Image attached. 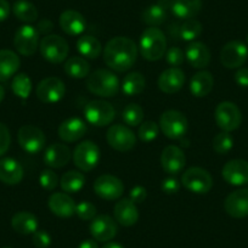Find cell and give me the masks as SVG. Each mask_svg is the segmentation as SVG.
<instances>
[{
	"mask_svg": "<svg viewBox=\"0 0 248 248\" xmlns=\"http://www.w3.org/2000/svg\"><path fill=\"white\" fill-rule=\"evenodd\" d=\"M60 27L66 34L75 37L82 34L87 28V21L84 16L76 10H66L59 18Z\"/></svg>",
	"mask_w": 248,
	"mask_h": 248,
	"instance_id": "obj_22",
	"label": "cell"
},
{
	"mask_svg": "<svg viewBox=\"0 0 248 248\" xmlns=\"http://www.w3.org/2000/svg\"><path fill=\"white\" fill-rule=\"evenodd\" d=\"M114 219L123 226H133L139 220V211L137 204L130 199L119 200L113 209Z\"/></svg>",
	"mask_w": 248,
	"mask_h": 248,
	"instance_id": "obj_24",
	"label": "cell"
},
{
	"mask_svg": "<svg viewBox=\"0 0 248 248\" xmlns=\"http://www.w3.org/2000/svg\"><path fill=\"white\" fill-rule=\"evenodd\" d=\"M95 194L102 200L114 201L118 200L124 192V185L121 179L111 174L100 175L94 183Z\"/></svg>",
	"mask_w": 248,
	"mask_h": 248,
	"instance_id": "obj_14",
	"label": "cell"
},
{
	"mask_svg": "<svg viewBox=\"0 0 248 248\" xmlns=\"http://www.w3.org/2000/svg\"><path fill=\"white\" fill-rule=\"evenodd\" d=\"M85 184V178L83 173L78 170H70L62 175L60 185L66 194H76L80 191Z\"/></svg>",
	"mask_w": 248,
	"mask_h": 248,
	"instance_id": "obj_36",
	"label": "cell"
},
{
	"mask_svg": "<svg viewBox=\"0 0 248 248\" xmlns=\"http://www.w3.org/2000/svg\"><path fill=\"white\" fill-rule=\"evenodd\" d=\"M102 248H124L123 246L119 245V243H116V242H107L106 245L104 246Z\"/></svg>",
	"mask_w": 248,
	"mask_h": 248,
	"instance_id": "obj_54",
	"label": "cell"
},
{
	"mask_svg": "<svg viewBox=\"0 0 248 248\" xmlns=\"http://www.w3.org/2000/svg\"><path fill=\"white\" fill-rule=\"evenodd\" d=\"M248 57V47L240 40L226 43L220 51L221 65L229 70L240 68L245 65Z\"/></svg>",
	"mask_w": 248,
	"mask_h": 248,
	"instance_id": "obj_11",
	"label": "cell"
},
{
	"mask_svg": "<svg viewBox=\"0 0 248 248\" xmlns=\"http://www.w3.org/2000/svg\"><path fill=\"white\" fill-rule=\"evenodd\" d=\"M4 97H5V89H4L3 85H0V102L3 101Z\"/></svg>",
	"mask_w": 248,
	"mask_h": 248,
	"instance_id": "obj_55",
	"label": "cell"
},
{
	"mask_svg": "<svg viewBox=\"0 0 248 248\" xmlns=\"http://www.w3.org/2000/svg\"><path fill=\"white\" fill-rule=\"evenodd\" d=\"M235 82L240 87L248 88V68L240 67L235 73Z\"/></svg>",
	"mask_w": 248,
	"mask_h": 248,
	"instance_id": "obj_50",
	"label": "cell"
},
{
	"mask_svg": "<svg viewBox=\"0 0 248 248\" xmlns=\"http://www.w3.org/2000/svg\"><path fill=\"white\" fill-rule=\"evenodd\" d=\"M107 142L112 149L119 152H128L137 144L135 134L123 124L111 125L106 134Z\"/></svg>",
	"mask_w": 248,
	"mask_h": 248,
	"instance_id": "obj_12",
	"label": "cell"
},
{
	"mask_svg": "<svg viewBox=\"0 0 248 248\" xmlns=\"http://www.w3.org/2000/svg\"><path fill=\"white\" fill-rule=\"evenodd\" d=\"M65 72L68 77L75 78V79H83L89 76L90 65L83 57H71L65 63Z\"/></svg>",
	"mask_w": 248,
	"mask_h": 248,
	"instance_id": "obj_33",
	"label": "cell"
},
{
	"mask_svg": "<svg viewBox=\"0 0 248 248\" xmlns=\"http://www.w3.org/2000/svg\"><path fill=\"white\" fill-rule=\"evenodd\" d=\"M13 13L16 18L22 22L32 23L38 20V10L34 4L28 0H17L13 6Z\"/></svg>",
	"mask_w": 248,
	"mask_h": 248,
	"instance_id": "obj_35",
	"label": "cell"
},
{
	"mask_svg": "<svg viewBox=\"0 0 248 248\" xmlns=\"http://www.w3.org/2000/svg\"><path fill=\"white\" fill-rule=\"evenodd\" d=\"M78 248H99V246L95 242V240H85L78 246Z\"/></svg>",
	"mask_w": 248,
	"mask_h": 248,
	"instance_id": "obj_53",
	"label": "cell"
},
{
	"mask_svg": "<svg viewBox=\"0 0 248 248\" xmlns=\"http://www.w3.org/2000/svg\"><path fill=\"white\" fill-rule=\"evenodd\" d=\"M11 88L16 96L26 100L30 97L31 92H32V80L26 73H18L14 77Z\"/></svg>",
	"mask_w": 248,
	"mask_h": 248,
	"instance_id": "obj_39",
	"label": "cell"
},
{
	"mask_svg": "<svg viewBox=\"0 0 248 248\" xmlns=\"http://www.w3.org/2000/svg\"><path fill=\"white\" fill-rule=\"evenodd\" d=\"M52 30H54V23H52L50 20H47V18H45V20H42L38 22L37 31L39 34L47 35Z\"/></svg>",
	"mask_w": 248,
	"mask_h": 248,
	"instance_id": "obj_51",
	"label": "cell"
},
{
	"mask_svg": "<svg viewBox=\"0 0 248 248\" xmlns=\"http://www.w3.org/2000/svg\"><path fill=\"white\" fill-rule=\"evenodd\" d=\"M138 46L127 37H114L105 46L104 61L111 70L125 72L134 66Z\"/></svg>",
	"mask_w": 248,
	"mask_h": 248,
	"instance_id": "obj_1",
	"label": "cell"
},
{
	"mask_svg": "<svg viewBox=\"0 0 248 248\" xmlns=\"http://www.w3.org/2000/svg\"><path fill=\"white\" fill-rule=\"evenodd\" d=\"M11 226L21 235H33L38 230V219L31 212H18L11 219Z\"/></svg>",
	"mask_w": 248,
	"mask_h": 248,
	"instance_id": "obj_31",
	"label": "cell"
},
{
	"mask_svg": "<svg viewBox=\"0 0 248 248\" xmlns=\"http://www.w3.org/2000/svg\"><path fill=\"white\" fill-rule=\"evenodd\" d=\"M23 179V168L16 159H0V181L6 185H17Z\"/></svg>",
	"mask_w": 248,
	"mask_h": 248,
	"instance_id": "obj_27",
	"label": "cell"
},
{
	"mask_svg": "<svg viewBox=\"0 0 248 248\" xmlns=\"http://www.w3.org/2000/svg\"><path fill=\"white\" fill-rule=\"evenodd\" d=\"M202 0H170V10L176 18L191 20L199 15Z\"/></svg>",
	"mask_w": 248,
	"mask_h": 248,
	"instance_id": "obj_28",
	"label": "cell"
},
{
	"mask_svg": "<svg viewBox=\"0 0 248 248\" xmlns=\"http://www.w3.org/2000/svg\"><path fill=\"white\" fill-rule=\"evenodd\" d=\"M213 150L219 155H226L233 146V138L229 132H221L213 139Z\"/></svg>",
	"mask_w": 248,
	"mask_h": 248,
	"instance_id": "obj_41",
	"label": "cell"
},
{
	"mask_svg": "<svg viewBox=\"0 0 248 248\" xmlns=\"http://www.w3.org/2000/svg\"><path fill=\"white\" fill-rule=\"evenodd\" d=\"M161 189L166 195H174L180 189V183H179V180L176 178L169 176V178H166L162 181Z\"/></svg>",
	"mask_w": 248,
	"mask_h": 248,
	"instance_id": "obj_48",
	"label": "cell"
},
{
	"mask_svg": "<svg viewBox=\"0 0 248 248\" xmlns=\"http://www.w3.org/2000/svg\"><path fill=\"white\" fill-rule=\"evenodd\" d=\"M122 117H123L124 123L130 125V127H135V125L141 124L142 118H144V111L139 105L130 104L123 109Z\"/></svg>",
	"mask_w": 248,
	"mask_h": 248,
	"instance_id": "obj_40",
	"label": "cell"
},
{
	"mask_svg": "<svg viewBox=\"0 0 248 248\" xmlns=\"http://www.w3.org/2000/svg\"><path fill=\"white\" fill-rule=\"evenodd\" d=\"M225 212L232 218L248 217V189L236 190L231 192L224 202Z\"/></svg>",
	"mask_w": 248,
	"mask_h": 248,
	"instance_id": "obj_19",
	"label": "cell"
},
{
	"mask_svg": "<svg viewBox=\"0 0 248 248\" xmlns=\"http://www.w3.org/2000/svg\"><path fill=\"white\" fill-rule=\"evenodd\" d=\"M158 88L166 94H175L185 83V75L178 67H170L163 71L158 77Z\"/></svg>",
	"mask_w": 248,
	"mask_h": 248,
	"instance_id": "obj_23",
	"label": "cell"
},
{
	"mask_svg": "<svg viewBox=\"0 0 248 248\" xmlns=\"http://www.w3.org/2000/svg\"><path fill=\"white\" fill-rule=\"evenodd\" d=\"M39 33L31 25L21 26L14 37V46L22 56H32L39 47Z\"/></svg>",
	"mask_w": 248,
	"mask_h": 248,
	"instance_id": "obj_9",
	"label": "cell"
},
{
	"mask_svg": "<svg viewBox=\"0 0 248 248\" xmlns=\"http://www.w3.org/2000/svg\"><path fill=\"white\" fill-rule=\"evenodd\" d=\"M17 140L23 151L31 155L42 151L46 142V138H45L43 130L35 125H30V124L20 128Z\"/></svg>",
	"mask_w": 248,
	"mask_h": 248,
	"instance_id": "obj_13",
	"label": "cell"
},
{
	"mask_svg": "<svg viewBox=\"0 0 248 248\" xmlns=\"http://www.w3.org/2000/svg\"><path fill=\"white\" fill-rule=\"evenodd\" d=\"M247 44H248V35H247Z\"/></svg>",
	"mask_w": 248,
	"mask_h": 248,
	"instance_id": "obj_56",
	"label": "cell"
},
{
	"mask_svg": "<svg viewBox=\"0 0 248 248\" xmlns=\"http://www.w3.org/2000/svg\"><path fill=\"white\" fill-rule=\"evenodd\" d=\"M159 128L167 138L178 140L185 137L189 128V122L183 112L168 109L163 112L159 118Z\"/></svg>",
	"mask_w": 248,
	"mask_h": 248,
	"instance_id": "obj_4",
	"label": "cell"
},
{
	"mask_svg": "<svg viewBox=\"0 0 248 248\" xmlns=\"http://www.w3.org/2000/svg\"><path fill=\"white\" fill-rule=\"evenodd\" d=\"M202 25L200 21L191 18L186 20L181 26H179V37L185 42H194L202 34Z\"/></svg>",
	"mask_w": 248,
	"mask_h": 248,
	"instance_id": "obj_38",
	"label": "cell"
},
{
	"mask_svg": "<svg viewBox=\"0 0 248 248\" xmlns=\"http://www.w3.org/2000/svg\"><path fill=\"white\" fill-rule=\"evenodd\" d=\"M141 20L149 27H158L163 25L167 20V9L159 5L158 3L150 5L142 11Z\"/></svg>",
	"mask_w": 248,
	"mask_h": 248,
	"instance_id": "obj_37",
	"label": "cell"
},
{
	"mask_svg": "<svg viewBox=\"0 0 248 248\" xmlns=\"http://www.w3.org/2000/svg\"><path fill=\"white\" fill-rule=\"evenodd\" d=\"M87 88L90 93L101 97H112L119 90V79L108 70H96L87 78Z\"/></svg>",
	"mask_w": 248,
	"mask_h": 248,
	"instance_id": "obj_3",
	"label": "cell"
},
{
	"mask_svg": "<svg viewBox=\"0 0 248 248\" xmlns=\"http://www.w3.org/2000/svg\"><path fill=\"white\" fill-rule=\"evenodd\" d=\"M21 65L20 57L11 50H0V82H6L16 75Z\"/></svg>",
	"mask_w": 248,
	"mask_h": 248,
	"instance_id": "obj_29",
	"label": "cell"
},
{
	"mask_svg": "<svg viewBox=\"0 0 248 248\" xmlns=\"http://www.w3.org/2000/svg\"><path fill=\"white\" fill-rule=\"evenodd\" d=\"M216 123L223 132H233L241 125L242 114L233 102L223 101L217 106L214 112Z\"/></svg>",
	"mask_w": 248,
	"mask_h": 248,
	"instance_id": "obj_8",
	"label": "cell"
},
{
	"mask_svg": "<svg viewBox=\"0 0 248 248\" xmlns=\"http://www.w3.org/2000/svg\"><path fill=\"white\" fill-rule=\"evenodd\" d=\"M39 183L45 190L51 191V190H54L56 187L57 184H59V178H57V174L55 171H52L51 169H45V170H43L40 173Z\"/></svg>",
	"mask_w": 248,
	"mask_h": 248,
	"instance_id": "obj_44",
	"label": "cell"
},
{
	"mask_svg": "<svg viewBox=\"0 0 248 248\" xmlns=\"http://www.w3.org/2000/svg\"><path fill=\"white\" fill-rule=\"evenodd\" d=\"M84 116L88 123L95 127H106L114 119L116 111L109 102L104 100H94L85 105Z\"/></svg>",
	"mask_w": 248,
	"mask_h": 248,
	"instance_id": "obj_7",
	"label": "cell"
},
{
	"mask_svg": "<svg viewBox=\"0 0 248 248\" xmlns=\"http://www.w3.org/2000/svg\"><path fill=\"white\" fill-rule=\"evenodd\" d=\"M185 57L194 68H206L211 62L208 46L201 42H191L185 49Z\"/></svg>",
	"mask_w": 248,
	"mask_h": 248,
	"instance_id": "obj_25",
	"label": "cell"
},
{
	"mask_svg": "<svg viewBox=\"0 0 248 248\" xmlns=\"http://www.w3.org/2000/svg\"><path fill=\"white\" fill-rule=\"evenodd\" d=\"M185 163V155L180 147L169 145L162 151L161 166L166 173L170 174V175H176L183 170Z\"/></svg>",
	"mask_w": 248,
	"mask_h": 248,
	"instance_id": "obj_18",
	"label": "cell"
},
{
	"mask_svg": "<svg viewBox=\"0 0 248 248\" xmlns=\"http://www.w3.org/2000/svg\"><path fill=\"white\" fill-rule=\"evenodd\" d=\"M60 139L66 142H75L82 139L87 133V124L83 119L72 117L62 122L59 127Z\"/></svg>",
	"mask_w": 248,
	"mask_h": 248,
	"instance_id": "obj_20",
	"label": "cell"
},
{
	"mask_svg": "<svg viewBox=\"0 0 248 248\" xmlns=\"http://www.w3.org/2000/svg\"><path fill=\"white\" fill-rule=\"evenodd\" d=\"M184 59H185V54L183 52V50L176 46H171L166 54L167 62L171 67H178V66L183 65Z\"/></svg>",
	"mask_w": 248,
	"mask_h": 248,
	"instance_id": "obj_45",
	"label": "cell"
},
{
	"mask_svg": "<svg viewBox=\"0 0 248 248\" xmlns=\"http://www.w3.org/2000/svg\"><path fill=\"white\" fill-rule=\"evenodd\" d=\"M49 208L60 218H70L76 213V202L66 192H55L49 197Z\"/></svg>",
	"mask_w": 248,
	"mask_h": 248,
	"instance_id": "obj_21",
	"label": "cell"
},
{
	"mask_svg": "<svg viewBox=\"0 0 248 248\" xmlns=\"http://www.w3.org/2000/svg\"><path fill=\"white\" fill-rule=\"evenodd\" d=\"M224 180L233 186L248 184V162L245 159H231L221 170Z\"/></svg>",
	"mask_w": 248,
	"mask_h": 248,
	"instance_id": "obj_17",
	"label": "cell"
},
{
	"mask_svg": "<svg viewBox=\"0 0 248 248\" xmlns=\"http://www.w3.org/2000/svg\"><path fill=\"white\" fill-rule=\"evenodd\" d=\"M117 224L109 216L95 217L90 224V233L97 242H108L117 235Z\"/></svg>",
	"mask_w": 248,
	"mask_h": 248,
	"instance_id": "obj_16",
	"label": "cell"
},
{
	"mask_svg": "<svg viewBox=\"0 0 248 248\" xmlns=\"http://www.w3.org/2000/svg\"><path fill=\"white\" fill-rule=\"evenodd\" d=\"M11 144L10 130L8 129L5 124L0 123V157L8 152Z\"/></svg>",
	"mask_w": 248,
	"mask_h": 248,
	"instance_id": "obj_46",
	"label": "cell"
},
{
	"mask_svg": "<svg viewBox=\"0 0 248 248\" xmlns=\"http://www.w3.org/2000/svg\"><path fill=\"white\" fill-rule=\"evenodd\" d=\"M33 245L37 248H47L51 243V237L46 231L37 230L33 233Z\"/></svg>",
	"mask_w": 248,
	"mask_h": 248,
	"instance_id": "obj_47",
	"label": "cell"
},
{
	"mask_svg": "<svg viewBox=\"0 0 248 248\" xmlns=\"http://www.w3.org/2000/svg\"><path fill=\"white\" fill-rule=\"evenodd\" d=\"M158 133H159L158 125H157L155 122L146 121L140 125L138 135H139V139L141 140V141L150 142L158 137Z\"/></svg>",
	"mask_w": 248,
	"mask_h": 248,
	"instance_id": "obj_42",
	"label": "cell"
},
{
	"mask_svg": "<svg viewBox=\"0 0 248 248\" xmlns=\"http://www.w3.org/2000/svg\"><path fill=\"white\" fill-rule=\"evenodd\" d=\"M39 50L46 61L51 63H61L67 57L70 46L65 38L57 34H47L40 40Z\"/></svg>",
	"mask_w": 248,
	"mask_h": 248,
	"instance_id": "obj_5",
	"label": "cell"
},
{
	"mask_svg": "<svg viewBox=\"0 0 248 248\" xmlns=\"http://www.w3.org/2000/svg\"><path fill=\"white\" fill-rule=\"evenodd\" d=\"M146 80L145 77L139 72H132L124 77L122 83V92L127 96H135L144 92Z\"/></svg>",
	"mask_w": 248,
	"mask_h": 248,
	"instance_id": "obj_34",
	"label": "cell"
},
{
	"mask_svg": "<svg viewBox=\"0 0 248 248\" xmlns=\"http://www.w3.org/2000/svg\"><path fill=\"white\" fill-rule=\"evenodd\" d=\"M140 54L147 61H158L166 55L167 39L157 27H149L140 37Z\"/></svg>",
	"mask_w": 248,
	"mask_h": 248,
	"instance_id": "obj_2",
	"label": "cell"
},
{
	"mask_svg": "<svg viewBox=\"0 0 248 248\" xmlns=\"http://www.w3.org/2000/svg\"><path fill=\"white\" fill-rule=\"evenodd\" d=\"M3 248H11V247H3Z\"/></svg>",
	"mask_w": 248,
	"mask_h": 248,
	"instance_id": "obj_57",
	"label": "cell"
},
{
	"mask_svg": "<svg viewBox=\"0 0 248 248\" xmlns=\"http://www.w3.org/2000/svg\"><path fill=\"white\" fill-rule=\"evenodd\" d=\"M100 159V149L90 140L80 142L73 151V162L82 171H90L97 166Z\"/></svg>",
	"mask_w": 248,
	"mask_h": 248,
	"instance_id": "obj_10",
	"label": "cell"
},
{
	"mask_svg": "<svg viewBox=\"0 0 248 248\" xmlns=\"http://www.w3.org/2000/svg\"><path fill=\"white\" fill-rule=\"evenodd\" d=\"M65 83L60 78L49 77L37 85V97L43 104H56L65 96Z\"/></svg>",
	"mask_w": 248,
	"mask_h": 248,
	"instance_id": "obj_15",
	"label": "cell"
},
{
	"mask_svg": "<svg viewBox=\"0 0 248 248\" xmlns=\"http://www.w3.org/2000/svg\"><path fill=\"white\" fill-rule=\"evenodd\" d=\"M77 49L85 59L95 60L101 55L102 45L99 39L93 35H82L77 42Z\"/></svg>",
	"mask_w": 248,
	"mask_h": 248,
	"instance_id": "obj_32",
	"label": "cell"
},
{
	"mask_svg": "<svg viewBox=\"0 0 248 248\" xmlns=\"http://www.w3.org/2000/svg\"><path fill=\"white\" fill-rule=\"evenodd\" d=\"M146 197L147 191L144 186H135V187H133L129 192V199L132 200L135 204L142 203V202L146 200Z\"/></svg>",
	"mask_w": 248,
	"mask_h": 248,
	"instance_id": "obj_49",
	"label": "cell"
},
{
	"mask_svg": "<svg viewBox=\"0 0 248 248\" xmlns=\"http://www.w3.org/2000/svg\"><path fill=\"white\" fill-rule=\"evenodd\" d=\"M11 6L8 0H0V22L5 21L10 15Z\"/></svg>",
	"mask_w": 248,
	"mask_h": 248,
	"instance_id": "obj_52",
	"label": "cell"
},
{
	"mask_svg": "<svg viewBox=\"0 0 248 248\" xmlns=\"http://www.w3.org/2000/svg\"><path fill=\"white\" fill-rule=\"evenodd\" d=\"M76 214L82 220H93L96 217V207L89 201H83L76 206Z\"/></svg>",
	"mask_w": 248,
	"mask_h": 248,
	"instance_id": "obj_43",
	"label": "cell"
},
{
	"mask_svg": "<svg viewBox=\"0 0 248 248\" xmlns=\"http://www.w3.org/2000/svg\"><path fill=\"white\" fill-rule=\"evenodd\" d=\"M181 183L189 191L197 195H206L213 187L211 174L200 167H191L183 174Z\"/></svg>",
	"mask_w": 248,
	"mask_h": 248,
	"instance_id": "obj_6",
	"label": "cell"
},
{
	"mask_svg": "<svg viewBox=\"0 0 248 248\" xmlns=\"http://www.w3.org/2000/svg\"><path fill=\"white\" fill-rule=\"evenodd\" d=\"M71 150L63 144H51L46 147L44 154V162L50 168H62L70 162Z\"/></svg>",
	"mask_w": 248,
	"mask_h": 248,
	"instance_id": "obj_26",
	"label": "cell"
},
{
	"mask_svg": "<svg viewBox=\"0 0 248 248\" xmlns=\"http://www.w3.org/2000/svg\"><path fill=\"white\" fill-rule=\"evenodd\" d=\"M214 85L213 75L208 71H200L190 82V92L196 97H204L212 92Z\"/></svg>",
	"mask_w": 248,
	"mask_h": 248,
	"instance_id": "obj_30",
	"label": "cell"
}]
</instances>
